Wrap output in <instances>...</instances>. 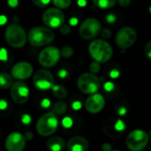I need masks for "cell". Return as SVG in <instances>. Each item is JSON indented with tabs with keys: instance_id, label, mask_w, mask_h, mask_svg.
<instances>
[{
	"instance_id": "obj_49",
	"label": "cell",
	"mask_w": 151,
	"mask_h": 151,
	"mask_svg": "<svg viewBox=\"0 0 151 151\" xmlns=\"http://www.w3.org/2000/svg\"><path fill=\"white\" fill-rule=\"evenodd\" d=\"M112 151H119V150H112Z\"/></svg>"
},
{
	"instance_id": "obj_32",
	"label": "cell",
	"mask_w": 151,
	"mask_h": 151,
	"mask_svg": "<svg viewBox=\"0 0 151 151\" xmlns=\"http://www.w3.org/2000/svg\"><path fill=\"white\" fill-rule=\"evenodd\" d=\"M104 88L107 92H111L114 89V84L111 81H106L104 85Z\"/></svg>"
},
{
	"instance_id": "obj_34",
	"label": "cell",
	"mask_w": 151,
	"mask_h": 151,
	"mask_svg": "<svg viewBox=\"0 0 151 151\" xmlns=\"http://www.w3.org/2000/svg\"><path fill=\"white\" fill-rule=\"evenodd\" d=\"M58 75L60 79H65L68 76V72L65 69H60L58 73Z\"/></svg>"
},
{
	"instance_id": "obj_2",
	"label": "cell",
	"mask_w": 151,
	"mask_h": 151,
	"mask_svg": "<svg viewBox=\"0 0 151 151\" xmlns=\"http://www.w3.org/2000/svg\"><path fill=\"white\" fill-rule=\"evenodd\" d=\"M28 42L35 47L46 46L51 43L55 38L54 32L46 27H34L27 35Z\"/></svg>"
},
{
	"instance_id": "obj_37",
	"label": "cell",
	"mask_w": 151,
	"mask_h": 151,
	"mask_svg": "<svg viewBox=\"0 0 151 151\" xmlns=\"http://www.w3.org/2000/svg\"><path fill=\"white\" fill-rule=\"evenodd\" d=\"M119 74H120V73H119V70H117V69H113V70H111V73H110V76H111V79H117V78L119 76Z\"/></svg>"
},
{
	"instance_id": "obj_36",
	"label": "cell",
	"mask_w": 151,
	"mask_h": 151,
	"mask_svg": "<svg viewBox=\"0 0 151 151\" xmlns=\"http://www.w3.org/2000/svg\"><path fill=\"white\" fill-rule=\"evenodd\" d=\"M0 58H1V60H3V61H5V60H7V58H8V53H7V51H6V50H5L4 48H3V49L1 50V52H0Z\"/></svg>"
},
{
	"instance_id": "obj_35",
	"label": "cell",
	"mask_w": 151,
	"mask_h": 151,
	"mask_svg": "<svg viewBox=\"0 0 151 151\" xmlns=\"http://www.w3.org/2000/svg\"><path fill=\"white\" fill-rule=\"evenodd\" d=\"M72 107L74 111H79L81 109L82 107V104L80 102V101H74L73 104H72Z\"/></svg>"
},
{
	"instance_id": "obj_3",
	"label": "cell",
	"mask_w": 151,
	"mask_h": 151,
	"mask_svg": "<svg viewBox=\"0 0 151 151\" xmlns=\"http://www.w3.org/2000/svg\"><path fill=\"white\" fill-rule=\"evenodd\" d=\"M5 40L10 46L12 48H21L27 42V35L24 28L19 24H10L4 32Z\"/></svg>"
},
{
	"instance_id": "obj_31",
	"label": "cell",
	"mask_w": 151,
	"mask_h": 151,
	"mask_svg": "<svg viewBox=\"0 0 151 151\" xmlns=\"http://www.w3.org/2000/svg\"><path fill=\"white\" fill-rule=\"evenodd\" d=\"M101 35L103 38H105V39H108L111 36V31L108 28H104L102 29L101 31Z\"/></svg>"
},
{
	"instance_id": "obj_23",
	"label": "cell",
	"mask_w": 151,
	"mask_h": 151,
	"mask_svg": "<svg viewBox=\"0 0 151 151\" xmlns=\"http://www.w3.org/2000/svg\"><path fill=\"white\" fill-rule=\"evenodd\" d=\"M61 56L65 58H69L73 55V49L70 46H65L60 50Z\"/></svg>"
},
{
	"instance_id": "obj_28",
	"label": "cell",
	"mask_w": 151,
	"mask_h": 151,
	"mask_svg": "<svg viewBox=\"0 0 151 151\" xmlns=\"http://www.w3.org/2000/svg\"><path fill=\"white\" fill-rule=\"evenodd\" d=\"M31 121H32V118L29 114L25 113L21 116V122L24 125H29L31 123Z\"/></svg>"
},
{
	"instance_id": "obj_6",
	"label": "cell",
	"mask_w": 151,
	"mask_h": 151,
	"mask_svg": "<svg viewBox=\"0 0 151 151\" xmlns=\"http://www.w3.org/2000/svg\"><path fill=\"white\" fill-rule=\"evenodd\" d=\"M77 85L82 93L94 95L96 94L100 88V81L95 74L91 73H85L79 77Z\"/></svg>"
},
{
	"instance_id": "obj_39",
	"label": "cell",
	"mask_w": 151,
	"mask_h": 151,
	"mask_svg": "<svg viewBox=\"0 0 151 151\" xmlns=\"http://www.w3.org/2000/svg\"><path fill=\"white\" fill-rule=\"evenodd\" d=\"M119 4L122 7L126 8V7H128V6L130 5L131 1H130V0H119Z\"/></svg>"
},
{
	"instance_id": "obj_29",
	"label": "cell",
	"mask_w": 151,
	"mask_h": 151,
	"mask_svg": "<svg viewBox=\"0 0 151 151\" xmlns=\"http://www.w3.org/2000/svg\"><path fill=\"white\" fill-rule=\"evenodd\" d=\"M105 19H106V21H107L108 23H110V24H113V23H115V22H116V20H117V17H116V15H115V14H113V13H109V14H107V15H106Z\"/></svg>"
},
{
	"instance_id": "obj_27",
	"label": "cell",
	"mask_w": 151,
	"mask_h": 151,
	"mask_svg": "<svg viewBox=\"0 0 151 151\" xmlns=\"http://www.w3.org/2000/svg\"><path fill=\"white\" fill-rule=\"evenodd\" d=\"M33 3L38 7H46L50 1V0H33Z\"/></svg>"
},
{
	"instance_id": "obj_26",
	"label": "cell",
	"mask_w": 151,
	"mask_h": 151,
	"mask_svg": "<svg viewBox=\"0 0 151 151\" xmlns=\"http://www.w3.org/2000/svg\"><path fill=\"white\" fill-rule=\"evenodd\" d=\"M62 125L65 128L68 129V128L72 127V126H73V119L70 117H65L62 120Z\"/></svg>"
},
{
	"instance_id": "obj_41",
	"label": "cell",
	"mask_w": 151,
	"mask_h": 151,
	"mask_svg": "<svg viewBox=\"0 0 151 151\" xmlns=\"http://www.w3.org/2000/svg\"><path fill=\"white\" fill-rule=\"evenodd\" d=\"M103 151H112V147L110 143H104L102 146Z\"/></svg>"
},
{
	"instance_id": "obj_20",
	"label": "cell",
	"mask_w": 151,
	"mask_h": 151,
	"mask_svg": "<svg viewBox=\"0 0 151 151\" xmlns=\"http://www.w3.org/2000/svg\"><path fill=\"white\" fill-rule=\"evenodd\" d=\"M67 111V105L64 101H58L57 102L53 108H52V111L55 115H63Z\"/></svg>"
},
{
	"instance_id": "obj_45",
	"label": "cell",
	"mask_w": 151,
	"mask_h": 151,
	"mask_svg": "<svg viewBox=\"0 0 151 151\" xmlns=\"http://www.w3.org/2000/svg\"><path fill=\"white\" fill-rule=\"evenodd\" d=\"M77 4H78L80 7H85V6L87 5V1H85V0H79V1L77 2Z\"/></svg>"
},
{
	"instance_id": "obj_44",
	"label": "cell",
	"mask_w": 151,
	"mask_h": 151,
	"mask_svg": "<svg viewBox=\"0 0 151 151\" xmlns=\"http://www.w3.org/2000/svg\"><path fill=\"white\" fill-rule=\"evenodd\" d=\"M7 107V102L4 99H2L0 101V109L1 110H4L5 108Z\"/></svg>"
},
{
	"instance_id": "obj_14",
	"label": "cell",
	"mask_w": 151,
	"mask_h": 151,
	"mask_svg": "<svg viewBox=\"0 0 151 151\" xmlns=\"http://www.w3.org/2000/svg\"><path fill=\"white\" fill-rule=\"evenodd\" d=\"M32 73H33V66L30 63L26 61L16 63L11 70L12 76L19 81L28 79L32 75Z\"/></svg>"
},
{
	"instance_id": "obj_12",
	"label": "cell",
	"mask_w": 151,
	"mask_h": 151,
	"mask_svg": "<svg viewBox=\"0 0 151 151\" xmlns=\"http://www.w3.org/2000/svg\"><path fill=\"white\" fill-rule=\"evenodd\" d=\"M29 88L23 81H15L11 88V97L17 104H24L29 98Z\"/></svg>"
},
{
	"instance_id": "obj_19",
	"label": "cell",
	"mask_w": 151,
	"mask_h": 151,
	"mask_svg": "<svg viewBox=\"0 0 151 151\" xmlns=\"http://www.w3.org/2000/svg\"><path fill=\"white\" fill-rule=\"evenodd\" d=\"M51 90H52V94L54 95V96H56L58 99H65L67 97L68 92L66 88L61 85H54Z\"/></svg>"
},
{
	"instance_id": "obj_42",
	"label": "cell",
	"mask_w": 151,
	"mask_h": 151,
	"mask_svg": "<svg viewBox=\"0 0 151 151\" xmlns=\"http://www.w3.org/2000/svg\"><path fill=\"white\" fill-rule=\"evenodd\" d=\"M78 22H79V19L76 18V17H72L69 19V24L71 26H76L78 24Z\"/></svg>"
},
{
	"instance_id": "obj_25",
	"label": "cell",
	"mask_w": 151,
	"mask_h": 151,
	"mask_svg": "<svg viewBox=\"0 0 151 151\" xmlns=\"http://www.w3.org/2000/svg\"><path fill=\"white\" fill-rule=\"evenodd\" d=\"M100 69H101V66H100V63H98V62L95 61V62H92L89 65V71L93 74H96V73H99Z\"/></svg>"
},
{
	"instance_id": "obj_38",
	"label": "cell",
	"mask_w": 151,
	"mask_h": 151,
	"mask_svg": "<svg viewBox=\"0 0 151 151\" xmlns=\"http://www.w3.org/2000/svg\"><path fill=\"white\" fill-rule=\"evenodd\" d=\"M41 106L42 108H49L50 106V101L48 98H44L42 102H41Z\"/></svg>"
},
{
	"instance_id": "obj_30",
	"label": "cell",
	"mask_w": 151,
	"mask_h": 151,
	"mask_svg": "<svg viewBox=\"0 0 151 151\" xmlns=\"http://www.w3.org/2000/svg\"><path fill=\"white\" fill-rule=\"evenodd\" d=\"M70 32H71V27H70L68 25H66V24H64V25L60 27V33H61L62 35H69Z\"/></svg>"
},
{
	"instance_id": "obj_1",
	"label": "cell",
	"mask_w": 151,
	"mask_h": 151,
	"mask_svg": "<svg viewBox=\"0 0 151 151\" xmlns=\"http://www.w3.org/2000/svg\"><path fill=\"white\" fill-rule=\"evenodd\" d=\"M88 52L96 62L106 63L111 58L113 50L111 45L105 40L96 39L88 45Z\"/></svg>"
},
{
	"instance_id": "obj_46",
	"label": "cell",
	"mask_w": 151,
	"mask_h": 151,
	"mask_svg": "<svg viewBox=\"0 0 151 151\" xmlns=\"http://www.w3.org/2000/svg\"><path fill=\"white\" fill-rule=\"evenodd\" d=\"M6 21H7V18L4 15H1V17H0V24L4 25L6 23Z\"/></svg>"
},
{
	"instance_id": "obj_11",
	"label": "cell",
	"mask_w": 151,
	"mask_h": 151,
	"mask_svg": "<svg viewBox=\"0 0 151 151\" xmlns=\"http://www.w3.org/2000/svg\"><path fill=\"white\" fill-rule=\"evenodd\" d=\"M33 82L37 88L41 90H47L53 88L55 80L53 74L50 71L46 69H41L35 73Z\"/></svg>"
},
{
	"instance_id": "obj_21",
	"label": "cell",
	"mask_w": 151,
	"mask_h": 151,
	"mask_svg": "<svg viewBox=\"0 0 151 151\" xmlns=\"http://www.w3.org/2000/svg\"><path fill=\"white\" fill-rule=\"evenodd\" d=\"M94 4L102 9H109L115 5L116 1L115 0H98V1H94Z\"/></svg>"
},
{
	"instance_id": "obj_8",
	"label": "cell",
	"mask_w": 151,
	"mask_h": 151,
	"mask_svg": "<svg viewBox=\"0 0 151 151\" xmlns=\"http://www.w3.org/2000/svg\"><path fill=\"white\" fill-rule=\"evenodd\" d=\"M60 57L61 52L58 48L54 46H49L40 52L38 56V61L42 66L50 68L54 66L58 62Z\"/></svg>"
},
{
	"instance_id": "obj_9",
	"label": "cell",
	"mask_w": 151,
	"mask_h": 151,
	"mask_svg": "<svg viewBox=\"0 0 151 151\" xmlns=\"http://www.w3.org/2000/svg\"><path fill=\"white\" fill-rule=\"evenodd\" d=\"M42 21L49 28L61 27L64 25L65 14L60 9L56 7L48 8L42 14Z\"/></svg>"
},
{
	"instance_id": "obj_47",
	"label": "cell",
	"mask_w": 151,
	"mask_h": 151,
	"mask_svg": "<svg viewBox=\"0 0 151 151\" xmlns=\"http://www.w3.org/2000/svg\"><path fill=\"white\" fill-rule=\"evenodd\" d=\"M25 137H26V139H27V140L30 141V140H32V139H33V134H32L31 132H27V133H26V134H25Z\"/></svg>"
},
{
	"instance_id": "obj_15",
	"label": "cell",
	"mask_w": 151,
	"mask_h": 151,
	"mask_svg": "<svg viewBox=\"0 0 151 151\" xmlns=\"http://www.w3.org/2000/svg\"><path fill=\"white\" fill-rule=\"evenodd\" d=\"M105 105V99L101 94H94L89 96L85 102L86 110L92 114L99 113Z\"/></svg>"
},
{
	"instance_id": "obj_18",
	"label": "cell",
	"mask_w": 151,
	"mask_h": 151,
	"mask_svg": "<svg viewBox=\"0 0 151 151\" xmlns=\"http://www.w3.org/2000/svg\"><path fill=\"white\" fill-rule=\"evenodd\" d=\"M12 74H9L5 72H2L0 74V87L3 89H6L9 88H12V84L14 83L12 81Z\"/></svg>"
},
{
	"instance_id": "obj_17",
	"label": "cell",
	"mask_w": 151,
	"mask_h": 151,
	"mask_svg": "<svg viewBox=\"0 0 151 151\" xmlns=\"http://www.w3.org/2000/svg\"><path fill=\"white\" fill-rule=\"evenodd\" d=\"M65 147V142L59 136H52L47 142V148L50 151H62Z\"/></svg>"
},
{
	"instance_id": "obj_13",
	"label": "cell",
	"mask_w": 151,
	"mask_h": 151,
	"mask_svg": "<svg viewBox=\"0 0 151 151\" xmlns=\"http://www.w3.org/2000/svg\"><path fill=\"white\" fill-rule=\"evenodd\" d=\"M27 139L25 135L18 132L11 133L5 139V149L7 151H23L26 147Z\"/></svg>"
},
{
	"instance_id": "obj_48",
	"label": "cell",
	"mask_w": 151,
	"mask_h": 151,
	"mask_svg": "<svg viewBox=\"0 0 151 151\" xmlns=\"http://www.w3.org/2000/svg\"><path fill=\"white\" fill-rule=\"evenodd\" d=\"M150 13H151V6L150 7Z\"/></svg>"
},
{
	"instance_id": "obj_5",
	"label": "cell",
	"mask_w": 151,
	"mask_h": 151,
	"mask_svg": "<svg viewBox=\"0 0 151 151\" xmlns=\"http://www.w3.org/2000/svg\"><path fill=\"white\" fill-rule=\"evenodd\" d=\"M149 134L141 129L132 131L127 137V146L131 151L143 150L149 143Z\"/></svg>"
},
{
	"instance_id": "obj_33",
	"label": "cell",
	"mask_w": 151,
	"mask_h": 151,
	"mask_svg": "<svg viewBox=\"0 0 151 151\" xmlns=\"http://www.w3.org/2000/svg\"><path fill=\"white\" fill-rule=\"evenodd\" d=\"M144 52L148 58H151V41L146 43L145 48H144Z\"/></svg>"
},
{
	"instance_id": "obj_43",
	"label": "cell",
	"mask_w": 151,
	"mask_h": 151,
	"mask_svg": "<svg viewBox=\"0 0 151 151\" xmlns=\"http://www.w3.org/2000/svg\"><path fill=\"white\" fill-rule=\"evenodd\" d=\"M7 3L10 5V7H12V8H15L19 4V1L18 0H9Z\"/></svg>"
},
{
	"instance_id": "obj_10",
	"label": "cell",
	"mask_w": 151,
	"mask_h": 151,
	"mask_svg": "<svg viewBox=\"0 0 151 151\" xmlns=\"http://www.w3.org/2000/svg\"><path fill=\"white\" fill-rule=\"evenodd\" d=\"M102 28L101 23L95 18L86 19L80 27V35L85 40H91L95 38Z\"/></svg>"
},
{
	"instance_id": "obj_7",
	"label": "cell",
	"mask_w": 151,
	"mask_h": 151,
	"mask_svg": "<svg viewBox=\"0 0 151 151\" xmlns=\"http://www.w3.org/2000/svg\"><path fill=\"white\" fill-rule=\"evenodd\" d=\"M137 38V32L132 27H124L120 28L115 37L116 44L125 50L130 48L136 41Z\"/></svg>"
},
{
	"instance_id": "obj_24",
	"label": "cell",
	"mask_w": 151,
	"mask_h": 151,
	"mask_svg": "<svg viewBox=\"0 0 151 151\" xmlns=\"http://www.w3.org/2000/svg\"><path fill=\"white\" fill-rule=\"evenodd\" d=\"M113 128L115 131L117 132H122L126 129V125L125 123L123 122V120L121 119H117L114 123V126H113Z\"/></svg>"
},
{
	"instance_id": "obj_4",
	"label": "cell",
	"mask_w": 151,
	"mask_h": 151,
	"mask_svg": "<svg viewBox=\"0 0 151 151\" xmlns=\"http://www.w3.org/2000/svg\"><path fill=\"white\" fill-rule=\"evenodd\" d=\"M58 127V119L53 112H48L39 118L36 123V131L41 136L53 134Z\"/></svg>"
},
{
	"instance_id": "obj_16",
	"label": "cell",
	"mask_w": 151,
	"mask_h": 151,
	"mask_svg": "<svg viewBox=\"0 0 151 151\" xmlns=\"http://www.w3.org/2000/svg\"><path fill=\"white\" fill-rule=\"evenodd\" d=\"M88 146L89 144L88 140L82 136L73 137L66 144L68 151H87L88 150Z\"/></svg>"
},
{
	"instance_id": "obj_22",
	"label": "cell",
	"mask_w": 151,
	"mask_h": 151,
	"mask_svg": "<svg viewBox=\"0 0 151 151\" xmlns=\"http://www.w3.org/2000/svg\"><path fill=\"white\" fill-rule=\"evenodd\" d=\"M53 4L56 6V8L61 10V9L68 8L70 6V4H72V2L70 0H54Z\"/></svg>"
},
{
	"instance_id": "obj_40",
	"label": "cell",
	"mask_w": 151,
	"mask_h": 151,
	"mask_svg": "<svg viewBox=\"0 0 151 151\" xmlns=\"http://www.w3.org/2000/svg\"><path fill=\"white\" fill-rule=\"evenodd\" d=\"M127 109L125 106H121V107H119V111H118V113H119V115H120V116H124V115H126V114H127Z\"/></svg>"
}]
</instances>
